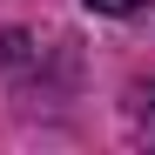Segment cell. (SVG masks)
<instances>
[{
	"mask_svg": "<svg viewBox=\"0 0 155 155\" xmlns=\"http://www.w3.org/2000/svg\"><path fill=\"white\" fill-rule=\"evenodd\" d=\"M88 7H94V14H135L142 0H88Z\"/></svg>",
	"mask_w": 155,
	"mask_h": 155,
	"instance_id": "obj_2",
	"label": "cell"
},
{
	"mask_svg": "<svg viewBox=\"0 0 155 155\" xmlns=\"http://www.w3.org/2000/svg\"><path fill=\"white\" fill-rule=\"evenodd\" d=\"M135 121L155 135V81H148V88H135Z\"/></svg>",
	"mask_w": 155,
	"mask_h": 155,
	"instance_id": "obj_1",
	"label": "cell"
}]
</instances>
